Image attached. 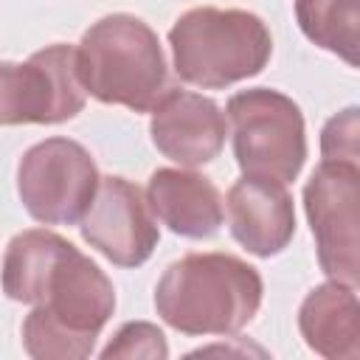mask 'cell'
Here are the masks:
<instances>
[{"instance_id": "obj_1", "label": "cell", "mask_w": 360, "mask_h": 360, "mask_svg": "<svg viewBox=\"0 0 360 360\" xmlns=\"http://www.w3.org/2000/svg\"><path fill=\"white\" fill-rule=\"evenodd\" d=\"M37 309L22 323V343L34 357H84L104 321L112 315L110 278L70 242L53 256Z\"/></svg>"}, {"instance_id": "obj_2", "label": "cell", "mask_w": 360, "mask_h": 360, "mask_svg": "<svg viewBox=\"0 0 360 360\" xmlns=\"http://www.w3.org/2000/svg\"><path fill=\"white\" fill-rule=\"evenodd\" d=\"M259 273L225 253H191L163 273L155 307L163 321L186 335L239 332L259 309Z\"/></svg>"}, {"instance_id": "obj_3", "label": "cell", "mask_w": 360, "mask_h": 360, "mask_svg": "<svg viewBox=\"0 0 360 360\" xmlns=\"http://www.w3.org/2000/svg\"><path fill=\"white\" fill-rule=\"evenodd\" d=\"M76 70L84 93L129 110H152L166 93V59L155 31L132 14H110L82 37Z\"/></svg>"}, {"instance_id": "obj_4", "label": "cell", "mask_w": 360, "mask_h": 360, "mask_svg": "<svg viewBox=\"0 0 360 360\" xmlns=\"http://www.w3.org/2000/svg\"><path fill=\"white\" fill-rule=\"evenodd\" d=\"M180 79L200 87H225L264 68L273 42L264 22L242 8H191L172 34Z\"/></svg>"}, {"instance_id": "obj_5", "label": "cell", "mask_w": 360, "mask_h": 360, "mask_svg": "<svg viewBox=\"0 0 360 360\" xmlns=\"http://www.w3.org/2000/svg\"><path fill=\"white\" fill-rule=\"evenodd\" d=\"M233 149L245 174L290 183L307 155L301 110L278 90L256 87L228 101Z\"/></svg>"}, {"instance_id": "obj_6", "label": "cell", "mask_w": 360, "mask_h": 360, "mask_svg": "<svg viewBox=\"0 0 360 360\" xmlns=\"http://www.w3.org/2000/svg\"><path fill=\"white\" fill-rule=\"evenodd\" d=\"M17 188L34 219L45 225L79 222L98 188V172L84 146L48 138L22 155Z\"/></svg>"}, {"instance_id": "obj_7", "label": "cell", "mask_w": 360, "mask_h": 360, "mask_svg": "<svg viewBox=\"0 0 360 360\" xmlns=\"http://www.w3.org/2000/svg\"><path fill=\"white\" fill-rule=\"evenodd\" d=\"M84 107L76 51L48 45L28 62L0 65V124H56Z\"/></svg>"}, {"instance_id": "obj_8", "label": "cell", "mask_w": 360, "mask_h": 360, "mask_svg": "<svg viewBox=\"0 0 360 360\" xmlns=\"http://www.w3.org/2000/svg\"><path fill=\"white\" fill-rule=\"evenodd\" d=\"M307 217L318 242L321 267L340 284H357V163L323 160L307 188Z\"/></svg>"}, {"instance_id": "obj_9", "label": "cell", "mask_w": 360, "mask_h": 360, "mask_svg": "<svg viewBox=\"0 0 360 360\" xmlns=\"http://www.w3.org/2000/svg\"><path fill=\"white\" fill-rule=\"evenodd\" d=\"M82 236L121 267L146 262L158 245V225L141 188L124 177H104L82 217Z\"/></svg>"}, {"instance_id": "obj_10", "label": "cell", "mask_w": 360, "mask_h": 360, "mask_svg": "<svg viewBox=\"0 0 360 360\" xmlns=\"http://www.w3.org/2000/svg\"><path fill=\"white\" fill-rule=\"evenodd\" d=\"M155 146L183 166H200L217 158L225 141V115L211 98L188 90H166L152 115Z\"/></svg>"}, {"instance_id": "obj_11", "label": "cell", "mask_w": 360, "mask_h": 360, "mask_svg": "<svg viewBox=\"0 0 360 360\" xmlns=\"http://www.w3.org/2000/svg\"><path fill=\"white\" fill-rule=\"evenodd\" d=\"M225 211L233 239L256 256L278 253L295 231L292 200L284 183L270 177L245 174L231 186Z\"/></svg>"}, {"instance_id": "obj_12", "label": "cell", "mask_w": 360, "mask_h": 360, "mask_svg": "<svg viewBox=\"0 0 360 360\" xmlns=\"http://www.w3.org/2000/svg\"><path fill=\"white\" fill-rule=\"evenodd\" d=\"M146 202L158 219H163L174 233L202 239L217 233L225 208L217 186L208 177L180 169H158L146 188Z\"/></svg>"}, {"instance_id": "obj_13", "label": "cell", "mask_w": 360, "mask_h": 360, "mask_svg": "<svg viewBox=\"0 0 360 360\" xmlns=\"http://www.w3.org/2000/svg\"><path fill=\"white\" fill-rule=\"evenodd\" d=\"M301 332L323 357H357V298L349 284H323L301 307Z\"/></svg>"}, {"instance_id": "obj_14", "label": "cell", "mask_w": 360, "mask_h": 360, "mask_svg": "<svg viewBox=\"0 0 360 360\" xmlns=\"http://www.w3.org/2000/svg\"><path fill=\"white\" fill-rule=\"evenodd\" d=\"M65 245L62 236L51 233V231H22L20 236L11 239L6 259H3V290L8 298L14 301H25L34 304L42 287V278L53 262V256L59 253V248Z\"/></svg>"}, {"instance_id": "obj_15", "label": "cell", "mask_w": 360, "mask_h": 360, "mask_svg": "<svg viewBox=\"0 0 360 360\" xmlns=\"http://www.w3.org/2000/svg\"><path fill=\"white\" fill-rule=\"evenodd\" d=\"M295 14L312 42L357 65V0H295Z\"/></svg>"}, {"instance_id": "obj_16", "label": "cell", "mask_w": 360, "mask_h": 360, "mask_svg": "<svg viewBox=\"0 0 360 360\" xmlns=\"http://www.w3.org/2000/svg\"><path fill=\"white\" fill-rule=\"evenodd\" d=\"M104 357H166V340L152 323H127L104 349Z\"/></svg>"}, {"instance_id": "obj_17", "label": "cell", "mask_w": 360, "mask_h": 360, "mask_svg": "<svg viewBox=\"0 0 360 360\" xmlns=\"http://www.w3.org/2000/svg\"><path fill=\"white\" fill-rule=\"evenodd\" d=\"M323 160H349L357 163V110H346L335 115L323 129Z\"/></svg>"}]
</instances>
